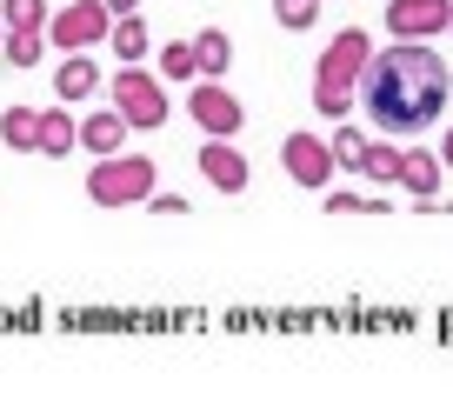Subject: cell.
I'll return each instance as SVG.
<instances>
[{
	"label": "cell",
	"instance_id": "cell-1",
	"mask_svg": "<svg viewBox=\"0 0 453 400\" xmlns=\"http://www.w3.org/2000/svg\"><path fill=\"white\" fill-rule=\"evenodd\" d=\"M447 94H453V73L434 47L420 41H394L387 54L367 60L360 73V107H367L373 134H426L440 114H447Z\"/></svg>",
	"mask_w": 453,
	"mask_h": 400
},
{
	"label": "cell",
	"instance_id": "cell-2",
	"mask_svg": "<svg viewBox=\"0 0 453 400\" xmlns=\"http://www.w3.org/2000/svg\"><path fill=\"white\" fill-rule=\"evenodd\" d=\"M160 187V167L147 154H107V160H94V173H87V200L94 207H147V194Z\"/></svg>",
	"mask_w": 453,
	"mask_h": 400
},
{
	"label": "cell",
	"instance_id": "cell-3",
	"mask_svg": "<svg viewBox=\"0 0 453 400\" xmlns=\"http://www.w3.org/2000/svg\"><path fill=\"white\" fill-rule=\"evenodd\" d=\"M107 94H113V107L127 114V127H134V134H154V127H167V114H173L167 81H160V73H147L141 60L113 73V81H107Z\"/></svg>",
	"mask_w": 453,
	"mask_h": 400
},
{
	"label": "cell",
	"instance_id": "cell-4",
	"mask_svg": "<svg viewBox=\"0 0 453 400\" xmlns=\"http://www.w3.org/2000/svg\"><path fill=\"white\" fill-rule=\"evenodd\" d=\"M367 60H373L367 27H340V34H334V47L313 60V100H326V94H354L360 73H367Z\"/></svg>",
	"mask_w": 453,
	"mask_h": 400
},
{
	"label": "cell",
	"instance_id": "cell-5",
	"mask_svg": "<svg viewBox=\"0 0 453 400\" xmlns=\"http://www.w3.org/2000/svg\"><path fill=\"white\" fill-rule=\"evenodd\" d=\"M113 27L107 0H67L60 14H47V47L54 54H87V47H100Z\"/></svg>",
	"mask_w": 453,
	"mask_h": 400
},
{
	"label": "cell",
	"instance_id": "cell-6",
	"mask_svg": "<svg viewBox=\"0 0 453 400\" xmlns=\"http://www.w3.org/2000/svg\"><path fill=\"white\" fill-rule=\"evenodd\" d=\"M187 120H194L207 141H234L247 127V107L226 94V81H194L187 87Z\"/></svg>",
	"mask_w": 453,
	"mask_h": 400
},
{
	"label": "cell",
	"instance_id": "cell-7",
	"mask_svg": "<svg viewBox=\"0 0 453 400\" xmlns=\"http://www.w3.org/2000/svg\"><path fill=\"white\" fill-rule=\"evenodd\" d=\"M280 167L294 173V187H334V147H326V134H287Z\"/></svg>",
	"mask_w": 453,
	"mask_h": 400
},
{
	"label": "cell",
	"instance_id": "cell-8",
	"mask_svg": "<svg viewBox=\"0 0 453 400\" xmlns=\"http://www.w3.org/2000/svg\"><path fill=\"white\" fill-rule=\"evenodd\" d=\"M194 167H200V181L220 187V194H247V181H254V167H247V154L234 141H200Z\"/></svg>",
	"mask_w": 453,
	"mask_h": 400
},
{
	"label": "cell",
	"instance_id": "cell-9",
	"mask_svg": "<svg viewBox=\"0 0 453 400\" xmlns=\"http://www.w3.org/2000/svg\"><path fill=\"white\" fill-rule=\"evenodd\" d=\"M453 20V0H387V34L400 41H426Z\"/></svg>",
	"mask_w": 453,
	"mask_h": 400
},
{
	"label": "cell",
	"instance_id": "cell-10",
	"mask_svg": "<svg viewBox=\"0 0 453 400\" xmlns=\"http://www.w3.org/2000/svg\"><path fill=\"white\" fill-rule=\"evenodd\" d=\"M127 114H120V107H100V114H87L81 120V147H87V154H94V160H107V154H120V147H127Z\"/></svg>",
	"mask_w": 453,
	"mask_h": 400
},
{
	"label": "cell",
	"instance_id": "cell-11",
	"mask_svg": "<svg viewBox=\"0 0 453 400\" xmlns=\"http://www.w3.org/2000/svg\"><path fill=\"white\" fill-rule=\"evenodd\" d=\"M54 94L67 100V107L94 100V94H100V67H94L87 54H60V67H54Z\"/></svg>",
	"mask_w": 453,
	"mask_h": 400
},
{
	"label": "cell",
	"instance_id": "cell-12",
	"mask_svg": "<svg viewBox=\"0 0 453 400\" xmlns=\"http://www.w3.org/2000/svg\"><path fill=\"white\" fill-rule=\"evenodd\" d=\"M73 147H81V120L67 114V100H60V107H41V154L47 160H67Z\"/></svg>",
	"mask_w": 453,
	"mask_h": 400
},
{
	"label": "cell",
	"instance_id": "cell-13",
	"mask_svg": "<svg viewBox=\"0 0 453 400\" xmlns=\"http://www.w3.org/2000/svg\"><path fill=\"white\" fill-rule=\"evenodd\" d=\"M400 187H413V200H434V187H440V147H400Z\"/></svg>",
	"mask_w": 453,
	"mask_h": 400
},
{
	"label": "cell",
	"instance_id": "cell-14",
	"mask_svg": "<svg viewBox=\"0 0 453 400\" xmlns=\"http://www.w3.org/2000/svg\"><path fill=\"white\" fill-rule=\"evenodd\" d=\"M107 41H113V60H120V67H134V60L154 54V34H147V20H141V14H113Z\"/></svg>",
	"mask_w": 453,
	"mask_h": 400
},
{
	"label": "cell",
	"instance_id": "cell-15",
	"mask_svg": "<svg viewBox=\"0 0 453 400\" xmlns=\"http://www.w3.org/2000/svg\"><path fill=\"white\" fill-rule=\"evenodd\" d=\"M0 141L14 147V154H41V107H27V100H14V107L0 114Z\"/></svg>",
	"mask_w": 453,
	"mask_h": 400
},
{
	"label": "cell",
	"instance_id": "cell-16",
	"mask_svg": "<svg viewBox=\"0 0 453 400\" xmlns=\"http://www.w3.org/2000/svg\"><path fill=\"white\" fill-rule=\"evenodd\" d=\"M194 60H200V81H226V67H234V41H226V27H200L194 34Z\"/></svg>",
	"mask_w": 453,
	"mask_h": 400
},
{
	"label": "cell",
	"instance_id": "cell-17",
	"mask_svg": "<svg viewBox=\"0 0 453 400\" xmlns=\"http://www.w3.org/2000/svg\"><path fill=\"white\" fill-rule=\"evenodd\" d=\"M0 60H7V67H41L47 60V27H7Z\"/></svg>",
	"mask_w": 453,
	"mask_h": 400
},
{
	"label": "cell",
	"instance_id": "cell-18",
	"mask_svg": "<svg viewBox=\"0 0 453 400\" xmlns=\"http://www.w3.org/2000/svg\"><path fill=\"white\" fill-rule=\"evenodd\" d=\"M360 173H367V181H380V187H400V147L387 141V134H373V141H367V160H360Z\"/></svg>",
	"mask_w": 453,
	"mask_h": 400
},
{
	"label": "cell",
	"instance_id": "cell-19",
	"mask_svg": "<svg viewBox=\"0 0 453 400\" xmlns=\"http://www.w3.org/2000/svg\"><path fill=\"white\" fill-rule=\"evenodd\" d=\"M160 81H200V60H194V41H167L160 47Z\"/></svg>",
	"mask_w": 453,
	"mask_h": 400
},
{
	"label": "cell",
	"instance_id": "cell-20",
	"mask_svg": "<svg viewBox=\"0 0 453 400\" xmlns=\"http://www.w3.org/2000/svg\"><path fill=\"white\" fill-rule=\"evenodd\" d=\"M326 147H334V167H354L360 173V160H367V134H360V127H334V134H326Z\"/></svg>",
	"mask_w": 453,
	"mask_h": 400
},
{
	"label": "cell",
	"instance_id": "cell-21",
	"mask_svg": "<svg viewBox=\"0 0 453 400\" xmlns=\"http://www.w3.org/2000/svg\"><path fill=\"white\" fill-rule=\"evenodd\" d=\"M47 14H54L47 0H0V20H7V27H47Z\"/></svg>",
	"mask_w": 453,
	"mask_h": 400
},
{
	"label": "cell",
	"instance_id": "cell-22",
	"mask_svg": "<svg viewBox=\"0 0 453 400\" xmlns=\"http://www.w3.org/2000/svg\"><path fill=\"white\" fill-rule=\"evenodd\" d=\"M313 14H320V0H273V20H280L287 34H307Z\"/></svg>",
	"mask_w": 453,
	"mask_h": 400
},
{
	"label": "cell",
	"instance_id": "cell-23",
	"mask_svg": "<svg viewBox=\"0 0 453 400\" xmlns=\"http://www.w3.org/2000/svg\"><path fill=\"white\" fill-rule=\"evenodd\" d=\"M320 207L326 214H387V200H373V194H326Z\"/></svg>",
	"mask_w": 453,
	"mask_h": 400
},
{
	"label": "cell",
	"instance_id": "cell-24",
	"mask_svg": "<svg viewBox=\"0 0 453 400\" xmlns=\"http://www.w3.org/2000/svg\"><path fill=\"white\" fill-rule=\"evenodd\" d=\"M147 207H154V214H167V220L187 214V200H180V194H147Z\"/></svg>",
	"mask_w": 453,
	"mask_h": 400
},
{
	"label": "cell",
	"instance_id": "cell-25",
	"mask_svg": "<svg viewBox=\"0 0 453 400\" xmlns=\"http://www.w3.org/2000/svg\"><path fill=\"white\" fill-rule=\"evenodd\" d=\"M440 167H453V127L440 134Z\"/></svg>",
	"mask_w": 453,
	"mask_h": 400
},
{
	"label": "cell",
	"instance_id": "cell-26",
	"mask_svg": "<svg viewBox=\"0 0 453 400\" xmlns=\"http://www.w3.org/2000/svg\"><path fill=\"white\" fill-rule=\"evenodd\" d=\"M107 14H141V0H107Z\"/></svg>",
	"mask_w": 453,
	"mask_h": 400
},
{
	"label": "cell",
	"instance_id": "cell-27",
	"mask_svg": "<svg viewBox=\"0 0 453 400\" xmlns=\"http://www.w3.org/2000/svg\"><path fill=\"white\" fill-rule=\"evenodd\" d=\"M0 41H7V20H0Z\"/></svg>",
	"mask_w": 453,
	"mask_h": 400
},
{
	"label": "cell",
	"instance_id": "cell-28",
	"mask_svg": "<svg viewBox=\"0 0 453 400\" xmlns=\"http://www.w3.org/2000/svg\"><path fill=\"white\" fill-rule=\"evenodd\" d=\"M447 34H453V20H447Z\"/></svg>",
	"mask_w": 453,
	"mask_h": 400
}]
</instances>
